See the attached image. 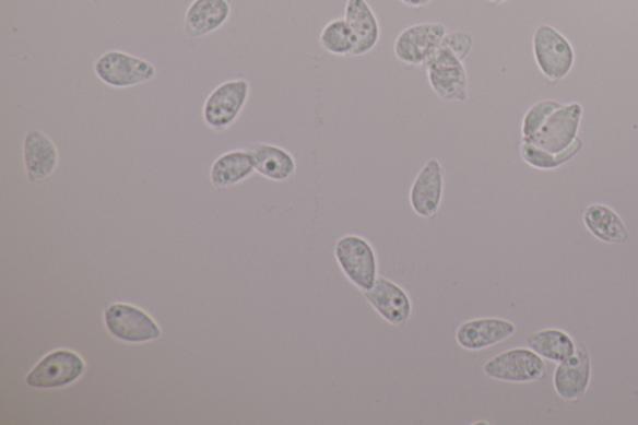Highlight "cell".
Masks as SVG:
<instances>
[{"mask_svg":"<svg viewBox=\"0 0 638 425\" xmlns=\"http://www.w3.org/2000/svg\"><path fill=\"white\" fill-rule=\"evenodd\" d=\"M487 378L507 383H531L545 376L544 358L531 349H511L487 361L483 367Z\"/></svg>","mask_w":638,"mask_h":425,"instance_id":"cell-6","label":"cell"},{"mask_svg":"<svg viewBox=\"0 0 638 425\" xmlns=\"http://www.w3.org/2000/svg\"><path fill=\"white\" fill-rule=\"evenodd\" d=\"M445 167L438 158H429L412 184L410 202L415 215L433 219L440 210L445 198Z\"/></svg>","mask_w":638,"mask_h":425,"instance_id":"cell-11","label":"cell"},{"mask_svg":"<svg viewBox=\"0 0 638 425\" xmlns=\"http://www.w3.org/2000/svg\"><path fill=\"white\" fill-rule=\"evenodd\" d=\"M581 149L582 140L580 138L576 139L572 145L567 147L565 152L558 154L546 152V150L540 149L527 140H522L520 144V156L522 161L531 167H534V169L554 170L569 163L572 157L580 153Z\"/></svg>","mask_w":638,"mask_h":425,"instance_id":"cell-22","label":"cell"},{"mask_svg":"<svg viewBox=\"0 0 638 425\" xmlns=\"http://www.w3.org/2000/svg\"><path fill=\"white\" fill-rule=\"evenodd\" d=\"M23 161L31 182L47 179L59 164V150L46 132L32 129L23 140Z\"/></svg>","mask_w":638,"mask_h":425,"instance_id":"cell-15","label":"cell"},{"mask_svg":"<svg viewBox=\"0 0 638 425\" xmlns=\"http://www.w3.org/2000/svg\"><path fill=\"white\" fill-rule=\"evenodd\" d=\"M356 44V37H354L344 16L335 17V20L327 23L321 34H319V46L332 56H353Z\"/></svg>","mask_w":638,"mask_h":425,"instance_id":"cell-23","label":"cell"},{"mask_svg":"<svg viewBox=\"0 0 638 425\" xmlns=\"http://www.w3.org/2000/svg\"><path fill=\"white\" fill-rule=\"evenodd\" d=\"M423 68L427 72L432 91L440 99L450 103L468 101L469 82L464 61L439 46Z\"/></svg>","mask_w":638,"mask_h":425,"instance_id":"cell-5","label":"cell"},{"mask_svg":"<svg viewBox=\"0 0 638 425\" xmlns=\"http://www.w3.org/2000/svg\"><path fill=\"white\" fill-rule=\"evenodd\" d=\"M246 149L252 157L256 173L265 179L283 182L296 174V158L286 149L268 143H255Z\"/></svg>","mask_w":638,"mask_h":425,"instance_id":"cell-18","label":"cell"},{"mask_svg":"<svg viewBox=\"0 0 638 425\" xmlns=\"http://www.w3.org/2000/svg\"><path fill=\"white\" fill-rule=\"evenodd\" d=\"M106 329L122 342L145 343L155 341L162 330L143 309L128 304H114L105 309Z\"/></svg>","mask_w":638,"mask_h":425,"instance_id":"cell-9","label":"cell"},{"mask_svg":"<svg viewBox=\"0 0 638 425\" xmlns=\"http://www.w3.org/2000/svg\"><path fill=\"white\" fill-rule=\"evenodd\" d=\"M533 51L540 72L556 83L571 73L575 64L572 44L554 26L540 24L533 35Z\"/></svg>","mask_w":638,"mask_h":425,"instance_id":"cell-3","label":"cell"},{"mask_svg":"<svg viewBox=\"0 0 638 425\" xmlns=\"http://www.w3.org/2000/svg\"><path fill=\"white\" fill-rule=\"evenodd\" d=\"M232 12L229 0H193L185 14L186 37L198 39L215 33L227 23Z\"/></svg>","mask_w":638,"mask_h":425,"instance_id":"cell-16","label":"cell"},{"mask_svg":"<svg viewBox=\"0 0 638 425\" xmlns=\"http://www.w3.org/2000/svg\"><path fill=\"white\" fill-rule=\"evenodd\" d=\"M344 20L348 23L357 42L352 57L366 56L378 46L380 24L368 0H347Z\"/></svg>","mask_w":638,"mask_h":425,"instance_id":"cell-17","label":"cell"},{"mask_svg":"<svg viewBox=\"0 0 638 425\" xmlns=\"http://www.w3.org/2000/svg\"><path fill=\"white\" fill-rule=\"evenodd\" d=\"M487 2L492 4H501L504 2H507V0H487Z\"/></svg>","mask_w":638,"mask_h":425,"instance_id":"cell-27","label":"cell"},{"mask_svg":"<svg viewBox=\"0 0 638 425\" xmlns=\"http://www.w3.org/2000/svg\"><path fill=\"white\" fill-rule=\"evenodd\" d=\"M527 343L529 349L536 352L540 357L556 363L570 358L576 351V343L571 335L556 329L530 334Z\"/></svg>","mask_w":638,"mask_h":425,"instance_id":"cell-21","label":"cell"},{"mask_svg":"<svg viewBox=\"0 0 638 425\" xmlns=\"http://www.w3.org/2000/svg\"><path fill=\"white\" fill-rule=\"evenodd\" d=\"M255 172L248 150L236 149L216 158L211 167L210 179L215 189L225 190L247 180Z\"/></svg>","mask_w":638,"mask_h":425,"instance_id":"cell-20","label":"cell"},{"mask_svg":"<svg viewBox=\"0 0 638 425\" xmlns=\"http://www.w3.org/2000/svg\"><path fill=\"white\" fill-rule=\"evenodd\" d=\"M363 296L386 322L403 327L411 321L413 303L407 292L398 283L379 276L374 288L363 292Z\"/></svg>","mask_w":638,"mask_h":425,"instance_id":"cell-12","label":"cell"},{"mask_svg":"<svg viewBox=\"0 0 638 425\" xmlns=\"http://www.w3.org/2000/svg\"><path fill=\"white\" fill-rule=\"evenodd\" d=\"M94 73L99 81L114 88L145 84L156 76V68L149 60L122 50H108L95 60Z\"/></svg>","mask_w":638,"mask_h":425,"instance_id":"cell-4","label":"cell"},{"mask_svg":"<svg viewBox=\"0 0 638 425\" xmlns=\"http://www.w3.org/2000/svg\"><path fill=\"white\" fill-rule=\"evenodd\" d=\"M251 95V83L245 78L221 83L202 106V120L206 127L223 132L237 121Z\"/></svg>","mask_w":638,"mask_h":425,"instance_id":"cell-2","label":"cell"},{"mask_svg":"<svg viewBox=\"0 0 638 425\" xmlns=\"http://www.w3.org/2000/svg\"><path fill=\"white\" fill-rule=\"evenodd\" d=\"M334 257L342 273L363 294L374 288L379 278L374 245L359 235H344L334 245Z\"/></svg>","mask_w":638,"mask_h":425,"instance_id":"cell-1","label":"cell"},{"mask_svg":"<svg viewBox=\"0 0 638 425\" xmlns=\"http://www.w3.org/2000/svg\"><path fill=\"white\" fill-rule=\"evenodd\" d=\"M582 221L589 233L606 244H624L628 240L626 225L614 209L604 203L584 208Z\"/></svg>","mask_w":638,"mask_h":425,"instance_id":"cell-19","label":"cell"},{"mask_svg":"<svg viewBox=\"0 0 638 425\" xmlns=\"http://www.w3.org/2000/svg\"><path fill=\"white\" fill-rule=\"evenodd\" d=\"M516 332L517 326L504 318H474L458 327L456 341L460 349L477 352L509 340Z\"/></svg>","mask_w":638,"mask_h":425,"instance_id":"cell-13","label":"cell"},{"mask_svg":"<svg viewBox=\"0 0 638 425\" xmlns=\"http://www.w3.org/2000/svg\"><path fill=\"white\" fill-rule=\"evenodd\" d=\"M591 379V357L584 344L576 343L570 358L558 363L554 374V387L565 401H579L588 392Z\"/></svg>","mask_w":638,"mask_h":425,"instance_id":"cell-14","label":"cell"},{"mask_svg":"<svg viewBox=\"0 0 638 425\" xmlns=\"http://www.w3.org/2000/svg\"><path fill=\"white\" fill-rule=\"evenodd\" d=\"M583 108L580 103L563 105L533 138L522 139L554 154L563 153L578 139Z\"/></svg>","mask_w":638,"mask_h":425,"instance_id":"cell-10","label":"cell"},{"mask_svg":"<svg viewBox=\"0 0 638 425\" xmlns=\"http://www.w3.org/2000/svg\"><path fill=\"white\" fill-rule=\"evenodd\" d=\"M441 47L454 55L459 60L464 61L474 46V38L471 33L468 32H451L445 35L440 43Z\"/></svg>","mask_w":638,"mask_h":425,"instance_id":"cell-25","label":"cell"},{"mask_svg":"<svg viewBox=\"0 0 638 425\" xmlns=\"http://www.w3.org/2000/svg\"><path fill=\"white\" fill-rule=\"evenodd\" d=\"M401 2L410 8L422 9L432 3V0H401Z\"/></svg>","mask_w":638,"mask_h":425,"instance_id":"cell-26","label":"cell"},{"mask_svg":"<svg viewBox=\"0 0 638 425\" xmlns=\"http://www.w3.org/2000/svg\"><path fill=\"white\" fill-rule=\"evenodd\" d=\"M439 22H425L406 26L394 42V56L407 67H423L438 49L447 34Z\"/></svg>","mask_w":638,"mask_h":425,"instance_id":"cell-7","label":"cell"},{"mask_svg":"<svg viewBox=\"0 0 638 425\" xmlns=\"http://www.w3.org/2000/svg\"><path fill=\"white\" fill-rule=\"evenodd\" d=\"M563 105L556 101H543L530 106L524 119H522V139L533 138L545 126L548 118L560 109Z\"/></svg>","mask_w":638,"mask_h":425,"instance_id":"cell-24","label":"cell"},{"mask_svg":"<svg viewBox=\"0 0 638 425\" xmlns=\"http://www.w3.org/2000/svg\"><path fill=\"white\" fill-rule=\"evenodd\" d=\"M86 365L78 353L58 350L47 354L31 374L26 385L37 389H57L73 385L85 374Z\"/></svg>","mask_w":638,"mask_h":425,"instance_id":"cell-8","label":"cell"}]
</instances>
